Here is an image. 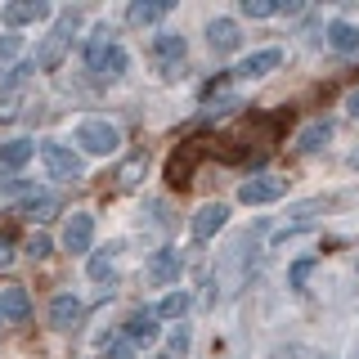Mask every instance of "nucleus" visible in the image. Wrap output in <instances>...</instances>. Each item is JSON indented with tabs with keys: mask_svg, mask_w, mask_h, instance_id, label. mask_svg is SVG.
<instances>
[{
	"mask_svg": "<svg viewBox=\"0 0 359 359\" xmlns=\"http://www.w3.org/2000/svg\"><path fill=\"white\" fill-rule=\"evenodd\" d=\"M112 32H95L86 45V63L95 76H104V81H117L121 72H126V50H121L117 41H108Z\"/></svg>",
	"mask_w": 359,
	"mask_h": 359,
	"instance_id": "obj_1",
	"label": "nucleus"
},
{
	"mask_svg": "<svg viewBox=\"0 0 359 359\" xmlns=\"http://www.w3.org/2000/svg\"><path fill=\"white\" fill-rule=\"evenodd\" d=\"M76 144H81L86 153H95V157H108V153H117L121 130L112 126V121H104V117H86L81 126H76Z\"/></svg>",
	"mask_w": 359,
	"mask_h": 359,
	"instance_id": "obj_2",
	"label": "nucleus"
},
{
	"mask_svg": "<svg viewBox=\"0 0 359 359\" xmlns=\"http://www.w3.org/2000/svg\"><path fill=\"white\" fill-rule=\"evenodd\" d=\"M41 162H45V171H50V180H81V157H76L67 144L59 140H45L41 144Z\"/></svg>",
	"mask_w": 359,
	"mask_h": 359,
	"instance_id": "obj_3",
	"label": "nucleus"
},
{
	"mask_svg": "<svg viewBox=\"0 0 359 359\" xmlns=\"http://www.w3.org/2000/svg\"><path fill=\"white\" fill-rule=\"evenodd\" d=\"M72 27H76V14H63V22L50 32V36H45V45L36 50V67H41V72H50V67L63 59L67 41H72Z\"/></svg>",
	"mask_w": 359,
	"mask_h": 359,
	"instance_id": "obj_4",
	"label": "nucleus"
},
{
	"mask_svg": "<svg viewBox=\"0 0 359 359\" xmlns=\"http://www.w3.org/2000/svg\"><path fill=\"white\" fill-rule=\"evenodd\" d=\"M224 220H229V207H224V202H202L194 211V220H189V233H194L198 243H207L224 229Z\"/></svg>",
	"mask_w": 359,
	"mask_h": 359,
	"instance_id": "obj_5",
	"label": "nucleus"
},
{
	"mask_svg": "<svg viewBox=\"0 0 359 359\" xmlns=\"http://www.w3.org/2000/svg\"><path fill=\"white\" fill-rule=\"evenodd\" d=\"M283 194H287V184L274 175H256V180L238 184V202H247V207H265V202H278Z\"/></svg>",
	"mask_w": 359,
	"mask_h": 359,
	"instance_id": "obj_6",
	"label": "nucleus"
},
{
	"mask_svg": "<svg viewBox=\"0 0 359 359\" xmlns=\"http://www.w3.org/2000/svg\"><path fill=\"white\" fill-rule=\"evenodd\" d=\"M180 252H153L149 256V265H144V283L149 287H171L180 283Z\"/></svg>",
	"mask_w": 359,
	"mask_h": 359,
	"instance_id": "obj_7",
	"label": "nucleus"
},
{
	"mask_svg": "<svg viewBox=\"0 0 359 359\" xmlns=\"http://www.w3.org/2000/svg\"><path fill=\"white\" fill-rule=\"evenodd\" d=\"M90 243H95V216L90 211H72L67 229H63V247L67 252H90Z\"/></svg>",
	"mask_w": 359,
	"mask_h": 359,
	"instance_id": "obj_8",
	"label": "nucleus"
},
{
	"mask_svg": "<svg viewBox=\"0 0 359 359\" xmlns=\"http://www.w3.org/2000/svg\"><path fill=\"white\" fill-rule=\"evenodd\" d=\"M153 54L166 67L162 76H175L180 63H184V36H180V32H157V36H153Z\"/></svg>",
	"mask_w": 359,
	"mask_h": 359,
	"instance_id": "obj_9",
	"label": "nucleus"
},
{
	"mask_svg": "<svg viewBox=\"0 0 359 359\" xmlns=\"http://www.w3.org/2000/svg\"><path fill=\"white\" fill-rule=\"evenodd\" d=\"M283 63V50L278 45H269V50H256V54H247V59L233 67V72L243 76V81H256V76H265V72H274V67Z\"/></svg>",
	"mask_w": 359,
	"mask_h": 359,
	"instance_id": "obj_10",
	"label": "nucleus"
},
{
	"mask_svg": "<svg viewBox=\"0 0 359 359\" xmlns=\"http://www.w3.org/2000/svg\"><path fill=\"white\" fill-rule=\"evenodd\" d=\"M0 18H5V27H27V22L50 18V5L45 0H14V5L0 9Z\"/></svg>",
	"mask_w": 359,
	"mask_h": 359,
	"instance_id": "obj_11",
	"label": "nucleus"
},
{
	"mask_svg": "<svg viewBox=\"0 0 359 359\" xmlns=\"http://www.w3.org/2000/svg\"><path fill=\"white\" fill-rule=\"evenodd\" d=\"M207 41H211V50H216V54H233V50H238V41H243V32H238V22H233V18H211L207 22Z\"/></svg>",
	"mask_w": 359,
	"mask_h": 359,
	"instance_id": "obj_12",
	"label": "nucleus"
},
{
	"mask_svg": "<svg viewBox=\"0 0 359 359\" xmlns=\"http://www.w3.org/2000/svg\"><path fill=\"white\" fill-rule=\"evenodd\" d=\"M32 314V297H27V287H18V283H9V287H0V319H27Z\"/></svg>",
	"mask_w": 359,
	"mask_h": 359,
	"instance_id": "obj_13",
	"label": "nucleus"
},
{
	"mask_svg": "<svg viewBox=\"0 0 359 359\" xmlns=\"http://www.w3.org/2000/svg\"><path fill=\"white\" fill-rule=\"evenodd\" d=\"M157 314L153 310H135L130 319H126V337H130V346H149V341H157Z\"/></svg>",
	"mask_w": 359,
	"mask_h": 359,
	"instance_id": "obj_14",
	"label": "nucleus"
},
{
	"mask_svg": "<svg viewBox=\"0 0 359 359\" xmlns=\"http://www.w3.org/2000/svg\"><path fill=\"white\" fill-rule=\"evenodd\" d=\"M76 319H81V301H76L72 292H59V297L50 301V323L54 328H72Z\"/></svg>",
	"mask_w": 359,
	"mask_h": 359,
	"instance_id": "obj_15",
	"label": "nucleus"
},
{
	"mask_svg": "<svg viewBox=\"0 0 359 359\" xmlns=\"http://www.w3.org/2000/svg\"><path fill=\"white\" fill-rule=\"evenodd\" d=\"M171 14V0H135V5L126 9V18L135 22V27H149V22L166 18Z\"/></svg>",
	"mask_w": 359,
	"mask_h": 359,
	"instance_id": "obj_16",
	"label": "nucleus"
},
{
	"mask_svg": "<svg viewBox=\"0 0 359 359\" xmlns=\"http://www.w3.org/2000/svg\"><path fill=\"white\" fill-rule=\"evenodd\" d=\"M328 45L337 54H359V27L355 22H346V18H337L332 27H328Z\"/></svg>",
	"mask_w": 359,
	"mask_h": 359,
	"instance_id": "obj_17",
	"label": "nucleus"
},
{
	"mask_svg": "<svg viewBox=\"0 0 359 359\" xmlns=\"http://www.w3.org/2000/svg\"><path fill=\"white\" fill-rule=\"evenodd\" d=\"M328 140H332V121H310V126L297 135V153H319Z\"/></svg>",
	"mask_w": 359,
	"mask_h": 359,
	"instance_id": "obj_18",
	"label": "nucleus"
},
{
	"mask_svg": "<svg viewBox=\"0 0 359 359\" xmlns=\"http://www.w3.org/2000/svg\"><path fill=\"white\" fill-rule=\"evenodd\" d=\"M189 306H194V297L180 287V292H166V297L157 301V310H153V314H157V319H184Z\"/></svg>",
	"mask_w": 359,
	"mask_h": 359,
	"instance_id": "obj_19",
	"label": "nucleus"
},
{
	"mask_svg": "<svg viewBox=\"0 0 359 359\" xmlns=\"http://www.w3.org/2000/svg\"><path fill=\"white\" fill-rule=\"evenodd\" d=\"M32 153H36V144H32V140H9V144H0V166L18 171V166H27Z\"/></svg>",
	"mask_w": 359,
	"mask_h": 359,
	"instance_id": "obj_20",
	"label": "nucleus"
},
{
	"mask_svg": "<svg viewBox=\"0 0 359 359\" xmlns=\"http://www.w3.org/2000/svg\"><path fill=\"white\" fill-rule=\"evenodd\" d=\"M54 211H59V198H54V194H41V198H32L27 207H22V216L45 224V220H54Z\"/></svg>",
	"mask_w": 359,
	"mask_h": 359,
	"instance_id": "obj_21",
	"label": "nucleus"
},
{
	"mask_svg": "<svg viewBox=\"0 0 359 359\" xmlns=\"http://www.w3.org/2000/svg\"><path fill=\"white\" fill-rule=\"evenodd\" d=\"M144 166H149V157H144V153H130V157H126V162H121V166H117V184H121V189H130V184H140V175H144Z\"/></svg>",
	"mask_w": 359,
	"mask_h": 359,
	"instance_id": "obj_22",
	"label": "nucleus"
},
{
	"mask_svg": "<svg viewBox=\"0 0 359 359\" xmlns=\"http://www.w3.org/2000/svg\"><path fill=\"white\" fill-rule=\"evenodd\" d=\"M243 14L247 18H274L278 5H274V0H243Z\"/></svg>",
	"mask_w": 359,
	"mask_h": 359,
	"instance_id": "obj_23",
	"label": "nucleus"
},
{
	"mask_svg": "<svg viewBox=\"0 0 359 359\" xmlns=\"http://www.w3.org/2000/svg\"><path fill=\"white\" fill-rule=\"evenodd\" d=\"M90 278H99V283H104V278L112 274V256H104V252H99V256H90Z\"/></svg>",
	"mask_w": 359,
	"mask_h": 359,
	"instance_id": "obj_24",
	"label": "nucleus"
},
{
	"mask_svg": "<svg viewBox=\"0 0 359 359\" xmlns=\"http://www.w3.org/2000/svg\"><path fill=\"white\" fill-rule=\"evenodd\" d=\"M50 252H54V243L45 238V233H32V243H27V256H32V261H41V256H50Z\"/></svg>",
	"mask_w": 359,
	"mask_h": 359,
	"instance_id": "obj_25",
	"label": "nucleus"
},
{
	"mask_svg": "<svg viewBox=\"0 0 359 359\" xmlns=\"http://www.w3.org/2000/svg\"><path fill=\"white\" fill-rule=\"evenodd\" d=\"M189 341H194V332H189V323H180V328L171 332V355H184Z\"/></svg>",
	"mask_w": 359,
	"mask_h": 359,
	"instance_id": "obj_26",
	"label": "nucleus"
},
{
	"mask_svg": "<svg viewBox=\"0 0 359 359\" xmlns=\"http://www.w3.org/2000/svg\"><path fill=\"white\" fill-rule=\"evenodd\" d=\"M310 269H314V261H297V265H292V274H287V283H292V287H301V283L310 278Z\"/></svg>",
	"mask_w": 359,
	"mask_h": 359,
	"instance_id": "obj_27",
	"label": "nucleus"
},
{
	"mask_svg": "<svg viewBox=\"0 0 359 359\" xmlns=\"http://www.w3.org/2000/svg\"><path fill=\"white\" fill-rule=\"evenodd\" d=\"M18 36H14V32H9V36H0V59H14V54H18Z\"/></svg>",
	"mask_w": 359,
	"mask_h": 359,
	"instance_id": "obj_28",
	"label": "nucleus"
},
{
	"mask_svg": "<svg viewBox=\"0 0 359 359\" xmlns=\"http://www.w3.org/2000/svg\"><path fill=\"white\" fill-rule=\"evenodd\" d=\"M14 265V243H9V233H0V269Z\"/></svg>",
	"mask_w": 359,
	"mask_h": 359,
	"instance_id": "obj_29",
	"label": "nucleus"
},
{
	"mask_svg": "<svg viewBox=\"0 0 359 359\" xmlns=\"http://www.w3.org/2000/svg\"><path fill=\"white\" fill-rule=\"evenodd\" d=\"M0 194H5V198H18V194H32V184H27V180H14V184H5Z\"/></svg>",
	"mask_w": 359,
	"mask_h": 359,
	"instance_id": "obj_30",
	"label": "nucleus"
},
{
	"mask_svg": "<svg viewBox=\"0 0 359 359\" xmlns=\"http://www.w3.org/2000/svg\"><path fill=\"white\" fill-rule=\"evenodd\" d=\"M112 359H135V346L130 341H117V346H112Z\"/></svg>",
	"mask_w": 359,
	"mask_h": 359,
	"instance_id": "obj_31",
	"label": "nucleus"
},
{
	"mask_svg": "<svg viewBox=\"0 0 359 359\" xmlns=\"http://www.w3.org/2000/svg\"><path fill=\"white\" fill-rule=\"evenodd\" d=\"M346 112L359 121V90H351V95H346Z\"/></svg>",
	"mask_w": 359,
	"mask_h": 359,
	"instance_id": "obj_32",
	"label": "nucleus"
},
{
	"mask_svg": "<svg viewBox=\"0 0 359 359\" xmlns=\"http://www.w3.org/2000/svg\"><path fill=\"white\" fill-rule=\"evenodd\" d=\"M0 117H9V99L5 95H0Z\"/></svg>",
	"mask_w": 359,
	"mask_h": 359,
	"instance_id": "obj_33",
	"label": "nucleus"
},
{
	"mask_svg": "<svg viewBox=\"0 0 359 359\" xmlns=\"http://www.w3.org/2000/svg\"><path fill=\"white\" fill-rule=\"evenodd\" d=\"M0 323H5V319H0Z\"/></svg>",
	"mask_w": 359,
	"mask_h": 359,
	"instance_id": "obj_34",
	"label": "nucleus"
}]
</instances>
